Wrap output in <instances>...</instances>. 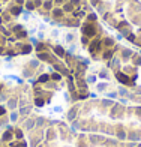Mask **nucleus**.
I'll return each instance as SVG.
<instances>
[]
</instances>
